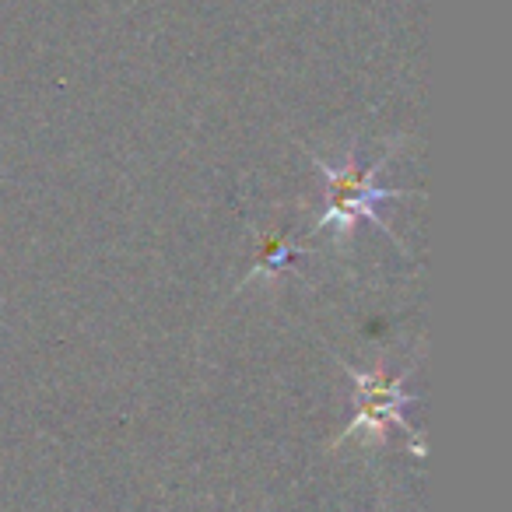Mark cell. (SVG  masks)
I'll list each match as a JSON object with an SVG mask.
<instances>
[{"label": "cell", "instance_id": "6da1fadb", "mask_svg": "<svg viewBox=\"0 0 512 512\" xmlns=\"http://www.w3.org/2000/svg\"><path fill=\"white\" fill-rule=\"evenodd\" d=\"M397 148H400V137L376 158V162H365V165H358L355 151L344 158V165H330V162H323L320 155H313V165L330 183V204H327V211L320 214V221H316V232H327L330 228L337 239H351L358 221H372V225H379L383 232H390L386 218L379 214V204H386V200H393V197H404V193L376 186V176L386 169V162H390V155ZM390 239L400 242V235L390 232Z\"/></svg>", "mask_w": 512, "mask_h": 512}, {"label": "cell", "instance_id": "7a4b0ae2", "mask_svg": "<svg viewBox=\"0 0 512 512\" xmlns=\"http://www.w3.org/2000/svg\"><path fill=\"white\" fill-rule=\"evenodd\" d=\"M295 253H299V249H295L285 235H264V239H260V256H256V264H253V271L246 274V281L278 278V274L288 271Z\"/></svg>", "mask_w": 512, "mask_h": 512}]
</instances>
